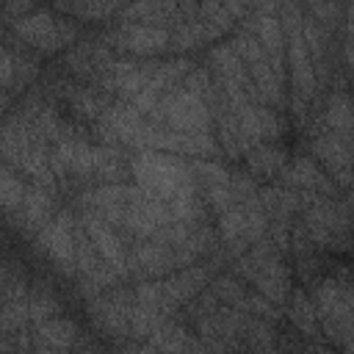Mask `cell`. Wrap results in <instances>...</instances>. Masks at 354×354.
<instances>
[{"label": "cell", "mask_w": 354, "mask_h": 354, "mask_svg": "<svg viewBox=\"0 0 354 354\" xmlns=\"http://www.w3.org/2000/svg\"><path fill=\"white\" fill-rule=\"evenodd\" d=\"M39 241H41V249H44V252H47V254H50L61 268H69V266H72L75 252H72L69 224H66V218H64V216H58V218H53L50 224H44V227H41Z\"/></svg>", "instance_id": "3957f363"}, {"label": "cell", "mask_w": 354, "mask_h": 354, "mask_svg": "<svg viewBox=\"0 0 354 354\" xmlns=\"http://www.w3.org/2000/svg\"><path fill=\"white\" fill-rule=\"evenodd\" d=\"M14 30L22 41H28L30 47H39V50H58L69 39L64 33L61 22L47 11H33L28 17H19L14 22Z\"/></svg>", "instance_id": "7a4b0ae2"}, {"label": "cell", "mask_w": 354, "mask_h": 354, "mask_svg": "<svg viewBox=\"0 0 354 354\" xmlns=\"http://www.w3.org/2000/svg\"><path fill=\"white\" fill-rule=\"evenodd\" d=\"M19 216H25L28 224H44V218L50 216V199H47V194L41 188H33L25 196V202L19 207Z\"/></svg>", "instance_id": "5b68a950"}, {"label": "cell", "mask_w": 354, "mask_h": 354, "mask_svg": "<svg viewBox=\"0 0 354 354\" xmlns=\"http://www.w3.org/2000/svg\"><path fill=\"white\" fill-rule=\"evenodd\" d=\"M136 177L152 196L171 199L174 205H188V177L183 166L169 158H138L133 163Z\"/></svg>", "instance_id": "6da1fadb"}, {"label": "cell", "mask_w": 354, "mask_h": 354, "mask_svg": "<svg viewBox=\"0 0 354 354\" xmlns=\"http://www.w3.org/2000/svg\"><path fill=\"white\" fill-rule=\"evenodd\" d=\"M122 41H124V47H130V50L155 53V50H160V47L166 44V33H163V30H155V28H141V25H136V28H127V30L122 33Z\"/></svg>", "instance_id": "277c9868"}, {"label": "cell", "mask_w": 354, "mask_h": 354, "mask_svg": "<svg viewBox=\"0 0 354 354\" xmlns=\"http://www.w3.org/2000/svg\"><path fill=\"white\" fill-rule=\"evenodd\" d=\"M22 202H25L22 180H17V177H14L11 166H6V171H3V205H6L8 216H14V213L22 207Z\"/></svg>", "instance_id": "8992f818"}]
</instances>
